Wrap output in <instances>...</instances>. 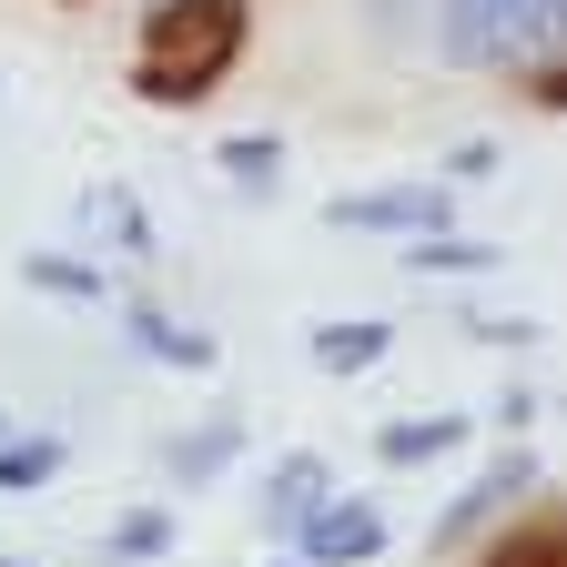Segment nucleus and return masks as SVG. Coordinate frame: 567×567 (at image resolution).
<instances>
[{
  "label": "nucleus",
  "instance_id": "1",
  "mask_svg": "<svg viewBox=\"0 0 567 567\" xmlns=\"http://www.w3.org/2000/svg\"><path fill=\"white\" fill-rule=\"evenodd\" d=\"M244 31H254L244 0H153L132 92H142V102H203V92L244 61Z\"/></svg>",
  "mask_w": 567,
  "mask_h": 567
},
{
  "label": "nucleus",
  "instance_id": "2",
  "mask_svg": "<svg viewBox=\"0 0 567 567\" xmlns=\"http://www.w3.org/2000/svg\"><path fill=\"white\" fill-rule=\"evenodd\" d=\"M557 11H567V0H436L446 51L466 71H527V61H547Z\"/></svg>",
  "mask_w": 567,
  "mask_h": 567
},
{
  "label": "nucleus",
  "instance_id": "3",
  "mask_svg": "<svg viewBox=\"0 0 567 567\" xmlns=\"http://www.w3.org/2000/svg\"><path fill=\"white\" fill-rule=\"evenodd\" d=\"M334 224H354V234H395V244L446 234V224H456V183H375V193H344Z\"/></svg>",
  "mask_w": 567,
  "mask_h": 567
},
{
  "label": "nucleus",
  "instance_id": "4",
  "mask_svg": "<svg viewBox=\"0 0 567 567\" xmlns=\"http://www.w3.org/2000/svg\"><path fill=\"white\" fill-rule=\"evenodd\" d=\"M295 547H305V567H365L385 547V517L365 507V496H324V507L295 527Z\"/></svg>",
  "mask_w": 567,
  "mask_h": 567
},
{
  "label": "nucleus",
  "instance_id": "5",
  "mask_svg": "<svg viewBox=\"0 0 567 567\" xmlns=\"http://www.w3.org/2000/svg\"><path fill=\"white\" fill-rule=\"evenodd\" d=\"M527 486H537V456H527V446H517V456H496V466H486V476H476V486L456 496V507L436 517V547H466V537H476L486 517H507Z\"/></svg>",
  "mask_w": 567,
  "mask_h": 567
},
{
  "label": "nucleus",
  "instance_id": "6",
  "mask_svg": "<svg viewBox=\"0 0 567 567\" xmlns=\"http://www.w3.org/2000/svg\"><path fill=\"white\" fill-rule=\"evenodd\" d=\"M234 456H244V415H213V425H183V436L163 446V476L173 486H213Z\"/></svg>",
  "mask_w": 567,
  "mask_h": 567
},
{
  "label": "nucleus",
  "instance_id": "7",
  "mask_svg": "<svg viewBox=\"0 0 567 567\" xmlns=\"http://www.w3.org/2000/svg\"><path fill=\"white\" fill-rule=\"evenodd\" d=\"M122 324H132V354H153V365H183V375H203L213 354H224L213 334H193V324H183V315H163V305H132Z\"/></svg>",
  "mask_w": 567,
  "mask_h": 567
},
{
  "label": "nucleus",
  "instance_id": "8",
  "mask_svg": "<svg viewBox=\"0 0 567 567\" xmlns=\"http://www.w3.org/2000/svg\"><path fill=\"white\" fill-rule=\"evenodd\" d=\"M385 354H395V324H385V315L315 324V365H324V375H365V365H385Z\"/></svg>",
  "mask_w": 567,
  "mask_h": 567
},
{
  "label": "nucleus",
  "instance_id": "9",
  "mask_svg": "<svg viewBox=\"0 0 567 567\" xmlns=\"http://www.w3.org/2000/svg\"><path fill=\"white\" fill-rule=\"evenodd\" d=\"M456 446H466V415H395V425H375V456L385 466H436Z\"/></svg>",
  "mask_w": 567,
  "mask_h": 567
},
{
  "label": "nucleus",
  "instance_id": "10",
  "mask_svg": "<svg viewBox=\"0 0 567 567\" xmlns=\"http://www.w3.org/2000/svg\"><path fill=\"white\" fill-rule=\"evenodd\" d=\"M324 496H334L324 456H284V466H274V486H264V527H284V537H295V527L324 507Z\"/></svg>",
  "mask_w": 567,
  "mask_h": 567
},
{
  "label": "nucleus",
  "instance_id": "11",
  "mask_svg": "<svg viewBox=\"0 0 567 567\" xmlns=\"http://www.w3.org/2000/svg\"><path fill=\"white\" fill-rule=\"evenodd\" d=\"M82 234H112V254H163L153 244V213H142L122 183H92L82 193Z\"/></svg>",
  "mask_w": 567,
  "mask_h": 567
},
{
  "label": "nucleus",
  "instance_id": "12",
  "mask_svg": "<svg viewBox=\"0 0 567 567\" xmlns=\"http://www.w3.org/2000/svg\"><path fill=\"white\" fill-rule=\"evenodd\" d=\"M213 163H224V183H234L244 203H264V193L284 183V142H274V132H234V142H224Z\"/></svg>",
  "mask_w": 567,
  "mask_h": 567
},
{
  "label": "nucleus",
  "instance_id": "13",
  "mask_svg": "<svg viewBox=\"0 0 567 567\" xmlns=\"http://www.w3.org/2000/svg\"><path fill=\"white\" fill-rule=\"evenodd\" d=\"M395 254H405L415 274H496V244H476V234H456V224H446V234H415V244H395Z\"/></svg>",
  "mask_w": 567,
  "mask_h": 567
},
{
  "label": "nucleus",
  "instance_id": "14",
  "mask_svg": "<svg viewBox=\"0 0 567 567\" xmlns=\"http://www.w3.org/2000/svg\"><path fill=\"white\" fill-rule=\"evenodd\" d=\"M21 284H31V295H61V305H102V264L92 254H31Z\"/></svg>",
  "mask_w": 567,
  "mask_h": 567
},
{
  "label": "nucleus",
  "instance_id": "15",
  "mask_svg": "<svg viewBox=\"0 0 567 567\" xmlns=\"http://www.w3.org/2000/svg\"><path fill=\"white\" fill-rule=\"evenodd\" d=\"M61 476V436H0V496H31V486H51Z\"/></svg>",
  "mask_w": 567,
  "mask_h": 567
},
{
  "label": "nucleus",
  "instance_id": "16",
  "mask_svg": "<svg viewBox=\"0 0 567 567\" xmlns=\"http://www.w3.org/2000/svg\"><path fill=\"white\" fill-rule=\"evenodd\" d=\"M173 537H183L173 507H132V517L112 527V567H153V557H173Z\"/></svg>",
  "mask_w": 567,
  "mask_h": 567
},
{
  "label": "nucleus",
  "instance_id": "17",
  "mask_svg": "<svg viewBox=\"0 0 567 567\" xmlns=\"http://www.w3.org/2000/svg\"><path fill=\"white\" fill-rule=\"evenodd\" d=\"M486 567H557V527H527L507 547H486Z\"/></svg>",
  "mask_w": 567,
  "mask_h": 567
},
{
  "label": "nucleus",
  "instance_id": "18",
  "mask_svg": "<svg viewBox=\"0 0 567 567\" xmlns=\"http://www.w3.org/2000/svg\"><path fill=\"white\" fill-rule=\"evenodd\" d=\"M466 334H476V344H537V315H476Z\"/></svg>",
  "mask_w": 567,
  "mask_h": 567
},
{
  "label": "nucleus",
  "instance_id": "19",
  "mask_svg": "<svg viewBox=\"0 0 567 567\" xmlns=\"http://www.w3.org/2000/svg\"><path fill=\"white\" fill-rule=\"evenodd\" d=\"M496 173V142H456V153H446V183H486Z\"/></svg>",
  "mask_w": 567,
  "mask_h": 567
},
{
  "label": "nucleus",
  "instance_id": "20",
  "mask_svg": "<svg viewBox=\"0 0 567 567\" xmlns=\"http://www.w3.org/2000/svg\"><path fill=\"white\" fill-rule=\"evenodd\" d=\"M537 405H547L537 385H507V395H496V425H537Z\"/></svg>",
  "mask_w": 567,
  "mask_h": 567
},
{
  "label": "nucleus",
  "instance_id": "21",
  "mask_svg": "<svg viewBox=\"0 0 567 567\" xmlns=\"http://www.w3.org/2000/svg\"><path fill=\"white\" fill-rule=\"evenodd\" d=\"M0 436H11V405H0Z\"/></svg>",
  "mask_w": 567,
  "mask_h": 567
},
{
  "label": "nucleus",
  "instance_id": "22",
  "mask_svg": "<svg viewBox=\"0 0 567 567\" xmlns=\"http://www.w3.org/2000/svg\"><path fill=\"white\" fill-rule=\"evenodd\" d=\"M0 567H31V557H0Z\"/></svg>",
  "mask_w": 567,
  "mask_h": 567
},
{
  "label": "nucleus",
  "instance_id": "23",
  "mask_svg": "<svg viewBox=\"0 0 567 567\" xmlns=\"http://www.w3.org/2000/svg\"><path fill=\"white\" fill-rule=\"evenodd\" d=\"M284 567H305V557H284Z\"/></svg>",
  "mask_w": 567,
  "mask_h": 567
}]
</instances>
